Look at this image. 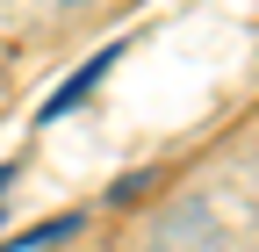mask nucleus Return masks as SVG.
<instances>
[{
    "mask_svg": "<svg viewBox=\"0 0 259 252\" xmlns=\"http://www.w3.org/2000/svg\"><path fill=\"white\" fill-rule=\"evenodd\" d=\"M0 195H8V173H0Z\"/></svg>",
    "mask_w": 259,
    "mask_h": 252,
    "instance_id": "nucleus-1",
    "label": "nucleus"
}]
</instances>
